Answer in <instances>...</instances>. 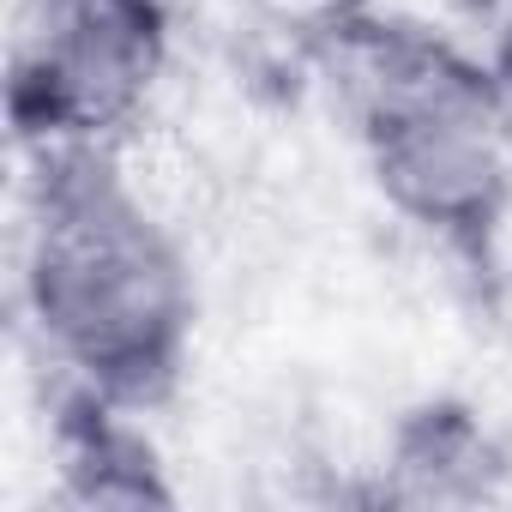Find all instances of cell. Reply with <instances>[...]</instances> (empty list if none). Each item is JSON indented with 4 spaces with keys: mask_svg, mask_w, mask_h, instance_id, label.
Here are the masks:
<instances>
[{
    "mask_svg": "<svg viewBox=\"0 0 512 512\" xmlns=\"http://www.w3.org/2000/svg\"><path fill=\"white\" fill-rule=\"evenodd\" d=\"M25 308L73 392L145 416L181 386L199 308L193 272L121 181L109 145L37 151Z\"/></svg>",
    "mask_w": 512,
    "mask_h": 512,
    "instance_id": "obj_1",
    "label": "cell"
},
{
    "mask_svg": "<svg viewBox=\"0 0 512 512\" xmlns=\"http://www.w3.org/2000/svg\"><path fill=\"white\" fill-rule=\"evenodd\" d=\"M169 67V0H31L13 61L7 121L25 151L115 145Z\"/></svg>",
    "mask_w": 512,
    "mask_h": 512,
    "instance_id": "obj_3",
    "label": "cell"
},
{
    "mask_svg": "<svg viewBox=\"0 0 512 512\" xmlns=\"http://www.w3.org/2000/svg\"><path fill=\"white\" fill-rule=\"evenodd\" d=\"M332 73L380 199L488 278L512 211L506 85L440 31L380 13L338 19Z\"/></svg>",
    "mask_w": 512,
    "mask_h": 512,
    "instance_id": "obj_2",
    "label": "cell"
}]
</instances>
